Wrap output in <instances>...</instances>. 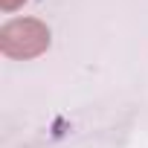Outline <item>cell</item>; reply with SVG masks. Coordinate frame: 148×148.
I'll list each match as a JSON object with an SVG mask.
<instances>
[{
    "instance_id": "obj_1",
    "label": "cell",
    "mask_w": 148,
    "mask_h": 148,
    "mask_svg": "<svg viewBox=\"0 0 148 148\" xmlns=\"http://www.w3.org/2000/svg\"><path fill=\"white\" fill-rule=\"evenodd\" d=\"M0 49L9 58H38L49 49V26L38 18H15L0 26Z\"/></svg>"
},
{
    "instance_id": "obj_2",
    "label": "cell",
    "mask_w": 148,
    "mask_h": 148,
    "mask_svg": "<svg viewBox=\"0 0 148 148\" xmlns=\"http://www.w3.org/2000/svg\"><path fill=\"white\" fill-rule=\"evenodd\" d=\"M23 3H26V0H0V9H3V12H15Z\"/></svg>"
}]
</instances>
